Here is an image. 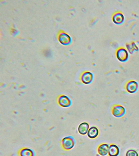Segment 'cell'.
<instances>
[{"mask_svg":"<svg viewBox=\"0 0 139 156\" xmlns=\"http://www.w3.org/2000/svg\"><path fill=\"white\" fill-rule=\"evenodd\" d=\"M20 156H34V152L29 148H24L20 152Z\"/></svg>","mask_w":139,"mask_h":156,"instance_id":"obj_12","label":"cell"},{"mask_svg":"<svg viewBox=\"0 0 139 156\" xmlns=\"http://www.w3.org/2000/svg\"><path fill=\"white\" fill-rule=\"evenodd\" d=\"M109 147L110 146L108 144H101L97 149L98 153L102 156H106L109 153Z\"/></svg>","mask_w":139,"mask_h":156,"instance_id":"obj_5","label":"cell"},{"mask_svg":"<svg viewBox=\"0 0 139 156\" xmlns=\"http://www.w3.org/2000/svg\"><path fill=\"white\" fill-rule=\"evenodd\" d=\"M62 146L65 150H71L75 145V141L71 136H67L63 139L62 142Z\"/></svg>","mask_w":139,"mask_h":156,"instance_id":"obj_1","label":"cell"},{"mask_svg":"<svg viewBox=\"0 0 139 156\" xmlns=\"http://www.w3.org/2000/svg\"><path fill=\"white\" fill-rule=\"evenodd\" d=\"M125 109L120 105H116L112 108V114L117 118L122 116L125 114Z\"/></svg>","mask_w":139,"mask_h":156,"instance_id":"obj_2","label":"cell"},{"mask_svg":"<svg viewBox=\"0 0 139 156\" xmlns=\"http://www.w3.org/2000/svg\"><path fill=\"white\" fill-rule=\"evenodd\" d=\"M93 79V75L89 72L85 73L82 77V81L85 84H88L91 82Z\"/></svg>","mask_w":139,"mask_h":156,"instance_id":"obj_10","label":"cell"},{"mask_svg":"<svg viewBox=\"0 0 139 156\" xmlns=\"http://www.w3.org/2000/svg\"><path fill=\"white\" fill-rule=\"evenodd\" d=\"M126 156H139V155L136 151L131 149L126 152Z\"/></svg>","mask_w":139,"mask_h":156,"instance_id":"obj_13","label":"cell"},{"mask_svg":"<svg viewBox=\"0 0 139 156\" xmlns=\"http://www.w3.org/2000/svg\"><path fill=\"white\" fill-rule=\"evenodd\" d=\"M119 148L116 145L111 144L109 147V155L110 156H118L119 154Z\"/></svg>","mask_w":139,"mask_h":156,"instance_id":"obj_7","label":"cell"},{"mask_svg":"<svg viewBox=\"0 0 139 156\" xmlns=\"http://www.w3.org/2000/svg\"><path fill=\"white\" fill-rule=\"evenodd\" d=\"M138 88V84L135 81H131L127 83L126 88L128 92L133 93L136 92Z\"/></svg>","mask_w":139,"mask_h":156,"instance_id":"obj_6","label":"cell"},{"mask_svg":"<svg viewBox=\"0 0 139 156\" xmlns=\"http://www.w3.org/2000/svg\"><path fill=\"white\" fill-rule=\"evenodd\" d=\"M117 57L121 61H125L128 58V52L125 49H119L117 52Z\"/></svg>","mask_w":139,"mask_h":156,"instance_id":"obj_4","label":"cell"},{"mask_svg":"<svg viewBox=\"0 0 139 156\" xmlns=\"http://www.w3.org/2000/svg\"><path fill=\"white\" fill-rule=\"evenodd\" d=\"M58 102L61 106L64 107H69L72 104V102L70 98L65 96H60L58 99Z\"/></svg>","mask_w":139,"mask_h":156,"instance_id":"obj_3","label":"cell"},{"mask_svg":"<svg viewBox=\"0 0 139 156\" xmlns=\"http://www.w3.org/2000/svg\"><path fill=\"white\" fill-rule=\"evenodd\" d=\"M124 16L121 13L116 14L113 16V20L114 22L117 24H120L124 20Z\"/></svg>","mask_w":139,"mask_h":156,"instance_id":"obj_11","label":"cell"},{"mask_svg":"<svg viewBox=\"0 0 139 156\" xmlns=\"http://www.w3.org/2000/svg\"><path fill=\"white\" fill-rule=\"evenodd\" d=\"M88 128H89V125L87 123H82L79 126L78 131L81 135H85L88 132Z\"/></svg>","mask_w":139,"mask_h":156,"instance_id":"obj_8","label":"cell"},{"mask_svg":"<svg viewBox=\"0 0 139 156\" xmlns=\"http://www.w3.org/2000/svg\"><path fill=\"white\" fill-rule=\"evenodd\" d=\"M99 134L98 130L95 127H91L88 130L87 135L89 138L94 139L97 137Z\"/></svg>","mask_w":139,"mask_h":156,"instance_id":"obj_9","label":"cell"}]
</instances>
